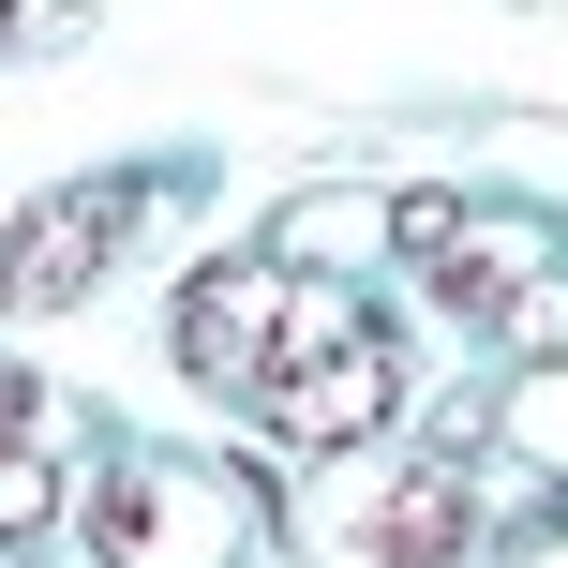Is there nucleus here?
<instances>
[{
  "mask_svg": "<svg viewBox=\"0 0 568 568\" xmlns=\"http://www.w3.org/2000/svg\"><path fill=\"white\" fill-rule=\"evenodd\" d=\"M404 404V344L374 329L359 300H314L300 284V329H284V359L255 374V419H270V449H300V464H329V449H359L374 419Z\"/></svg>",
  "mask_w": 568,
  "mask_h": 568,
  "instance_id": "1",
  "label": "nucleus"
},
{
  "mask_svg": "<svg viewBox=\"0 0 568 568\" xmlns=\"http://www.w3.org/2000/svg\"><path fill=\"white\" fill-rule=\"evenodd\" d=\"M404 255H419V284L464 314V329H554V240L539 210H404Z\"/></svg>",
  "mask_w": 568,
  "mask_h": 568,
  "instance_id": "2",
  "label": "nucleus"
},
{
  "mask_svg": "<svg viewBox=\"0 0 568 568\" xmlns=\"http://www.w3.org/2000/svg\"><path fill=\"white\" fill-rule=\"evenodd\" d=\"M240 554V494L195 479L165 449H120L90 479V568H225Z\"/></svg>",
  "mask_w": 568,
  "mask_h": 568,
  "instance_id": "3",
  "label": "nucleus"
},
{
  "mask_svg": "<svg viewBox=\"0 0 568 568\" xmlns=\"http://www.w3.org/2000/svg\"><path fill=\"white\" fill-rule=\"evenodd\" d=\"M284 329H300V284L270 255H225V270L180 284V374H195V389H255L284 359Z\"/></svg>",
  "mask_w": 568,
  "mask_h": 568,
  "instance_id": "4",
  "label": "nucleus"
},
{
  "mask_svg": "<svg viewBox=\"0 0 568 568\" xmlns=\"http://www.w3.org/2000/svg\"><path fill=\"white\" fill-rule=\"evenodd\" d=\"M120 225H135V180H75V195H45L16 240H0V300H16V314L90 300V270L120 255Z\"/></svg>",
  "mask_w": 568,
  "mask_h": 568,
  "instance_id": "5",
  "label": "nucleus"
},
{
  "mask_svg": "<svg viewBox=\"0 0 568 568\" xmlns=\"http://www.w3.org/2000/svg\"><path fill=\"white\" fill-rule=\"evenodd\" d=\"M464 524H479L464 464H449V449H404L389 479H374V524L344 539V568H449V554H464Z\"/></svg>",
  "mask_w": 568,
  "mask_h": 568,
  "instance_id": "6",
  "label": "nucleus"
},
{
  "mask_svg": "<svg viewBox=\"0 0 568 568\" xmlns=\"http://www.w3.org/2000/svg\"><path fill=\"white\" fill-rule=\"evenodd\" d=\"M60 524V449H0V539H45Z\"/></svg>",
  "mask_w": 568,
  "mask_h": 568,
  "instance_id": "7",
  "label": "nucleus"
},
{
  "mask_svg": "<svg viewBox=\"0 0 568 568\" xmlns=\"http://www.w3.org/2000/svg\"><path fill=\"white\" fill-rule=\"evenodd\" d=\"M16 16H30V0H0V45H16Z\"/></svg>",
  "mask_w": 568,
  "mask_h": 568,
  "instance_id": "8",
  "label": "nucleus"
}]
</instances>
